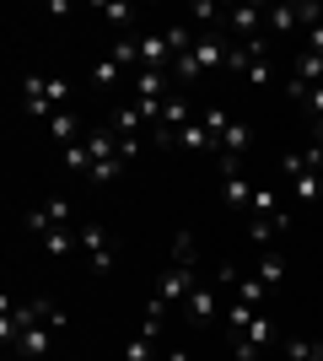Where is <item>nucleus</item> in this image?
Returning <instances> with one entry per match:
<instances>
[{
    "label": "nucleus",
    "mask_w": 323,
    "mask_h": 361,
    "mask_svg": "<svg viewBox=\"0 0 323 361\" xmlns=\"http://www.w3.org/2000/svg\"><path fill=\"white\" fill-rule=\"evenodd\" d=\"M70 221H76V205L65 195H54V200H44V205L27 211V232H38V238H44V232H60V226H70Z\"/></svg>",
    "instance_id": "7ed1b4c3"
},
{
    "label": "nucleus",
    "mask_w": 323,
    "mask_h": 361,
    "mask_svg": "<svg viewBox=\"0 0 323 361\" xmlns=\"http://www.w3.org/2000/svg\"><path fill=\"white\" fill-rule=\"evenodd\" d=\"M302 108H308V119H323V87L302 92Z\"/></svg>",
    "instance_id": "5701e85b"
},
{
    "label": "nucleus",
    "mask_w": 323,
    "mask_h": 361,
    "mask_svg": "<svg viewBox=\"0 0 323 361\" xmlns=\"http://www.w3.org/2000/svg\"><path fill=\"white\" fill-rule=\"evenodd\" d=\"M65 173H76V178L92 173V151H87V140H81V146H65Z\"/></svg>",
    "instance_id": "4be33fe9"
},
{
    "label": "nucleus",
    "mask_w": 323,
    "mask_h": 361,
    "mask_svg": "<svg viewBox=\"0 0 323 361\" xmlns=\"http://www.w3.org/2000/svg\"><path fill=\"white\" fill-rule=\"evenodd\" d=\"M221 297H227V291H221V281H200V286L189 291V302H184V318L194 324V329H205V324L221 313Z\"/></svg>",
    "instance_id": "39448f33"
},
{
    "label": "nucleus",
    "mask_w": 323,
    "mask_h": 361,
    "mask_svg": "<svg viewBox=\"0 0 323 361\" xmlns=\"http://www.w3.org/2000/svg\"><path fill=\"white\" fill-rule=\"evenodd\" d=\"M308 49H312V54H323V22H318V27H308Z\"/></svg>",
    "instance_id": "b1692460"
},
{
    "label": "nucleus",
    "mask_w": 323,
    "mask_h": 361,
    "mask_svg": "<svg viewBox=\"0 0 323 361\" xmlns=\"http://www.w3.org/2000/svg\"><path fill=\"white\" fill-rule=\"evenodd\" d=\"M275 232H291V216H253V221H248V243H253L259 254H270Z\"/></svg>",
    "instance_id": "423d86ee"
},
{
    "label": "nucleus",
    "mask_w": 323,
    "mask_h": 361,
    "mask_svg": "<svg viewBox=\"0 0 323 361\" xmlns=\"http://www.w3.org/2000/svg\"><path fill=\"white\" fill-rule=\"evenodd\" d=\"M172 264H184V270H194V264H200V248H194V232H178V238H172Z\"/></svg>",
    "instance_id": "6ab92c4d"
},
{
    "label": "nucleus",
    "mask_w": 323,
    "mask_h": 361,
    "mask_svg": "<svg viewBox=\"0 0 323 361\" xmlns=\"http://www.w3.org/2000/svg\"><path fill=\"white\" fill-rule=\"evenodd\" d=\"M248 140H253V130H248L243 119H232L227 130H221V140H215V157H243Z\"/></svg>",
    "instance_id": "1a4fd4ad"
},
{
    "label": "nucleus",
    "mask_w": 323,
    "mask_h": 361,
    "mask_svg": "<svg viewBox=\"0 0 323 361\" xmlns=\"http://www.w3.org/2000/svg\"><path fill=\"white\" fill-rule=\"evenodd\" d=\"M178 146H184V151H215V135L205 130L200 119H189L184 130H178Z\"/></svg>",
    "instance_id": "f8f14e48"
},
{
    "label": "nucleus",
    "mask_w": 323,
    "mask_h": 361,
    "mask_svg": "<svg viewBox=\"0 0 323 361\" xmlns=\"http://www.w3.org/2000/svg\"><path fill=\"white\" fill-rule=\"evenodd\" d=\"M124 361H156V334L135 329L129 340H124Z\"/></svg>",
    "instance_id": "4468645a"
},
{
    "label": "nucleus",
    "mask_w": 323,
    "mask_h": 361,
    "mask_svg": "<svg viewBox=\"0 0 323 361\" xmlns=\"http://www.w3.org/2000/svg\"><path fill=\"white\" fill-rule=\"evenodd\" d=\"M97 16H103V22H113V27H119V38H129V27H135V6H119V0H103V6H97Z\"/></svg>",
    "instance_id": "9d476101"
},
{
    "label": "nucleus",
    "mask_w": 323,
    "mask_h": 361,
    "mask_svg": "<svg viewBox=\"0 0 323 361\" xmlns=\"http://www.w3.org/2000/svg\"><path fill=\"white\" fill-rule=\"evenodd\" d=\"M65 103H70V81L65 75H44V71L22 75V119H54Z\"/></svg>",
    "instance_id": "f257e3e1"
},
{
    "label": "nucleus",
    "mask_w": 323,
    "mask_h": 361,
    "mask_svg": "<svg viewBox=\"0 0 323 361\" xmlns=\"http://www.w3.org/2000/svg\"><path fill=\"white\" fill-rule=\"evenodd\" d=\"M259 361H264V356H259Z\"/></svg>",
    "instance_id": "a878e982"
},
{
    "label": "nucleus",
    "mask_w": 323,
    "mask_h": 361,
    "mask_svg": "<svg viewBox=\"0 0 323 361\" xmlns=\"http://www.w3.org/2000/svg\"><path fill=\"white\" fill-rule=\"evenodd\" d=\"M119 75H124V65L108 54V60H97V65H92V87H97V92H113V87H119Z\"/></svg>",
    "instance_id": "dca6fc26"
},
{
    "label": "nucleus",
    "mask_w": 323,
    "mask_h": 361,
    "mask_svg": "<svg viewBox=\"0 0 323 361\" xmlns=\"http://www.w3.org/2000/svg\"><path fill=\"white\" fill-rule=\"evenodd\" d=\"M291 200H296V205H318V200H323V173H302V178H291Z\"/></svg>",
    "instance_id": "9b49d317"
},
{
    "label": "nucleus",
    "mask_w": 323,
    "mask_h": 361,
    "mask_svg": "<svg viewBox=\"0 0 323 361\" xmlns=\"http://www.w3.org/2000/svg\"><path fill=\"white\" fill-rule=\"evenodd\" d=\"M302 27V6H270V32H296Z\"/></svg>",
    "instance_id": "a211bd4d"
},
{
    "label": "nucleus",
    "mask_w": 323,
    "mask_h": 361,
    "mask_svg": "<svg viewBox=\"0 0 323 361\" xmlns=\"http://www.w3.org/2000/svg\"><path fill=\"white\" fill-rule=\"evenodd\" d=\"M264 297H270V286H264L259 275H237V286H232V302H248V307H259Z\"/></svg>",
    "instance_id": "ddd939ff"
},
{
    "label": "nucleus",
    "mask_w": 323,
    "mask_h": 361,
    "mask_svg": "<svg viewBox=\"0 0 323 361\" xmlns=\"http://www.w3.org/2000/svg\"><path fill=\"white\" fill-rule=\"evenodd\" d=\"M162 361H194V356H189L184 345H172V350H167V356H162Z\"/></svg>",
    "instance_id": "393cba45"
},
{
    "label": "nucleus",
    "mask_w": 323,
    "mask_h": 361,
    "mask_svg": "<svg viewBox=\"0 0 323 361\" xmlns=\"http://www.w3.org/2000/svg\"><path fill=\"white\" fill-rule=\"evenodd\" d=\"M253 275H259L264 286H280V281H286V259H280L275 248H270V254H259V264H253Z\"/></svg>",
    "instance_id": "2eb2a0df"
},
{
    "label": "nucleus",
    "mask_w": 323,
    "mask_h": 361,
    "mask_svg": "<svg viewBox=\"0 0 323 361\" xmlns=\"http://www.w3.org/2000/svg\"><path fill=\"white\" fill-rule=\"evenodd\" d=\"M81 232V254H87V264H92V275H113V264H119V243H113V232L97 221L76 226Z\"/></svg>",
    "instance_id": "f03ea898"
},
{
    "label": "nucleus",
    "mask_w": 323,
    "mask_h": 361,
    "mask_svg": "<svg viewBox=\"0 0 323 361\" xmlns=\"http://www.w3.org/2000/svg\"><path fill=\"white\" fill-rule=\"evenodd\" d=\"M221 200H227V211H243V205H253V183L243 173H221Z\"/></svg>",
    "instance_id": "6e6552de"
},
{
    "label": "nucleus",
    "mask_w": 323,
    "mask_h": 361,
    "mask_svg": "<svg viewBox=\"0 0 323 361\" xmlns=\"http://www.w3.org/2000/svg\"><path fill=\"white\" fill-rule=\"evenodd\" d=\"M200 286V270H184V264H167V270H162V281H156V291L151 297L156 302H167V307H184L189 302V291Z\"/></svg>",
    "instance_id": "20e7f679"
},
{
    "label": "nucleus",
    "mask_w": 323,
    "mask_h": 361,
    "mask_svg": "<svg viewBox=\"0 0 323 361\" xmlns=\"http://www.w3.org/2000/svg\"><path fill=\"white\" fill-rule=\"evenodd\" d=\"M253 216H291L286 205H280V195L275 189H253V205H248Z\"/></svg>",
    "instance_id": "412c9836"
},
{
    "label": "nucleus",
    "mask_w": 323,
    "mask_h": 361,
    "mask_svg": "<svg viewBox=\"0 0 323 361\" xmlns=\"http://www.w3.org/2000/svg\"><path fill=\"white\" fill-rule=\"evenodd\" d=\"M215 16H227V6H215V0H194V6L184 11V22H189V27H210Z\"/></svg>",
    "instance_id": "f3484780"
},
{
    "label": "nucleus",
    "mask_w": 323,
    "mask_h": 361,
    "mask_svg": "<svg viewBox=\"0 0 323 361\" xmlns=\"http://www.w3.org/2000/svg\"><path fill=\"white\" fill-rule=\"evenodd\" d=\"M286 361H323V340H286Z\"/></svg>",
    "instance_id": "aec40b11"
},
{
    "label": "nucleus",
    "mask_w": 323,
    "mask_h": 361,
    "mask_svg": "<svg viewBox=\"0 0 323 361\" xmlns=\"http://www.w3.org/2000/svg\"><path fill=\"white\" fill-rule=\"evenodd\" d=\"M49 135H54V146H81V119H76V108H60V114L49 119Z\"/></svg>",
    "instance_id": "0eeeda50"
}]
</instances>
